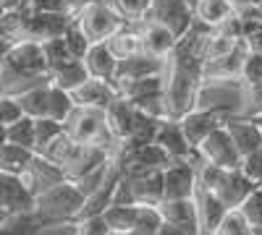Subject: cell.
I'll return each mask as SVG.
<instances>
[{
    "mask_svg": "<svg viewBox=\"0 0 262 235\" xmlns=\"http://www.w3.org/2000/svg\"><path fill=\"white\" fill-rule=\"evenodd\" d=\"M84 204V194L74 186V180H60L50 186L48 191L34 196V217L39 220L42 227L53 225H71Z\"/></svg>",
    "mask_w": 262,
    "mask_h": 235,
    "instance_id": "obj_1",
    "label": "cell"
},
{
    "mask_svg": "<svg viewBox=\"0 0 262 235\" xmlns=\"http://www.w3.org/2000/svg\"><path fill=\"white\" fill-rule=\"evenodd\" d=\"M63 131L69 134L76 144H95V146H102L107 149L111 154H116V149L121 146L111 131L105 125V113L102 110H95V108H76L71 115L63 120Z\"/></svg>",
    "mask_w": 262,
    "mask_h": 235,
    "instance_id": "obj_2",
    "label": "cell"
},
{
    "mask_svg": "<svg viewBox=\"0 0 262 235\" xmlns=\"http://www.w3.org/2000/svg\"><path fill=\"white\" fill-rule=\"evenodd\" d=\"M74 21L79 24V29L86 34L90 42H105L113 32H118L126 24L123 16L113 8L111 0H92Z\"/></svg>",
    "mask_w": 262,
    "mask_h": 235,
    "instance_id": "obj_3",
    "label": "cell"
},
{
    "mask_svg": "<svg viewBox=\"0 0 262 235\" xmlns=\"http://www.w3.org/2000/svg\"><path fill=\"white\" fill-rule=\"evenodd\" d=\"M194 152L202 162H210L215 167H223V170L242 167V154H238V149L233 146V141H231V136L223 125H217Z\"/></svg>",
    "mask_w": 262,
    "mask_h": 235,
    "instance_id": "obj_4",
    "label": "cell"
},
{
    "mask_svg": "<svg viewBox=\"0 0 262 235\" xmlns=\"http://www.w3.org/2000/svg\"><path fill=\"white\" fill-rule=\"evenodd\" d=\"M196 188L194 152L186 160H173L163 170V199H191Z\"/></svg>",
    "mask_w": 262,
    "mask_h": 235,
    "instance_id": "obj_5",
    "label": "cell"
},
{
    "mask_svg": "<svg viewBox=\"0 0 262 235\" xmlns=\"http://www.w3.org/2000/svg\"><path fill=\"white\" fill-rule=\"evenodd\" d=\"M147 16L160 21L176 37H184L194 24V11L189 6V0H152Z\"/></svg>",
    "mask_w": 262,
    "mask_h": 235,
    "instance_id": "obj_6",
    "label": "cell"
},
{
    "mask_svg": "<svg viewBox=\"0 0 262 235\" xmlns=\"http://www.w3.org/2000/svg\"><path fill=\"white\" fill-rule=\"evenodd\" d=\"M226 118L228 115H221L217 110H207V108H202V105H196V108H191L189 113H184L179 118V125H181V131H184L189 146L196 149L217 125H223Z\"/></svg>",
    "mask_w": 262,
    "mask_h": 235,
    "instance_id": "obj_7",
    "label": "cell"
},
{
    "mask_svg": "<svg viewBox=\"0 0 262 235\" xmlns=\"http://www.w3.org/2000/svg\"><path fill=\"white\" fill-rule=\"evenodd\" d=\"M247 47L244 42L221 58H212L202 63V81L205 84H226V81H238L242 79V68H244V58H247Z\"/></svg>",
    "mask_w": 262,
    "mask_h": 235,
    "instance_id": "obj_8",
    "label": "cell"
},
{
    "mask_svg": "<svg viewBox=\"0 0 262 235\" xmlns=\"http://www.w3.org/2000/svg\"><path fill=\"white\" fill-rule=\"evenodd\" d=\"M254 180L244 173L242 167H233V170H223L221 178H217L212 194L223 201L226 209H238L242 206V201L254 191Z\"/></svg>",
    "mask_w": 262,
    "mask_h": 235,
    "instance_id": "obj_9",
    "label": "cell"
},
{
    "mask_svg": "<svg viewBox=\"0 0 262 235\" xmlns=\"http://www.w3.org/2000/svg\"><path fill=\"white\" fill-rule=\"evenodd\" d=\"M71 21L74 18L69 13H63V11H37V13H29L27 24H24V39L45 42V39H53V37H63Z\"/></svg>",
    "mask_w": 262,
    "mask_h": 235,
    "instance_id": "obj_10",
    "label": "cell"
},
{
    "mask_svg": "<svg viewBox=\"0 0 262 235\" xmlns=\"http://www.w3.org/2000/svg\"><path fill=\"white\" fill-rule=\"evenodd\" d=\"M111 157H113V154L107 152V149H102V146H95V144H74L71 154L66 157V162H63L60 167H63L66 180H76V178H81L84 173H90V170L105 165Z\"/></svg>",
    "mask_w": 262,
    "mask_h": 235,
    "instance_id": "obj_11",
    "label": "cell"
},
{
    "mask_svg": "<svg viewBox=\"0 0 262 235\" xmlns=\"http://www.w3.org/2000/svg\"><path fill=\"white\" fill-rule=\"evenodd\" d=\"M139 37H142V53H147L152 58H160V60H168L173 47H176V42H179V37L168 27H163L160 21L149 18V16L144 21H139Z\"/></svg>",
    "mask_w": 262,
    "mask_h": 235,
    "instance_id": "obj_12",
    "label": "cell"
},
{
    "mask_svg": "<svg viewBox=\"0 0 262 235\" xmlns=\"http://www.w3.org/2000/svg\"><path fill=\"white\" fill-rule=\"evenodd\" d=\"M0 206H3L8 215L32 212V206H34V194L27 188V183L21 180V175L0 170Z\"/></svg>",
    "mask_w": 262,
    "mask_h": 235,
    "instance_id": "obj_13",
    "label": "cell"
},
{
    "mask_svg": "<svg viewBox=\"0 0 262 235\" xmlns=\"http://www.w3.org/2000/svg\"><path fill=\"white\" fill-rule=\"evenodd\" d=\"M121 173L128 180L134 204H152V206H158L163 201V170H137V173L121 170Z\"/></svg>",
    "mask_w": 262,
    "mask_h": 235,
    "instance_id": "obj_14",
    "label": "cell"
},
{
    "mask_svg": "<svg viewBox=\"0 0 262 235\" xmlns=\"http://www.w3.org/2000/svg\"><path fill=\"white\" fill-rule=\"evenodd\" d=\"M21 180H24L27 188L37 196V194H42V191H48L50 186L66 180V175H63L60 165H55V162H50V160H45L42 154L34 152L29 165L24 167V173H21Z\"/></svg>",
    "mask_w": 262,
    "mask_h": 235,
    "instance_id": "obj_15",
    "label": "cell"
},
{
    "mask_svg": "<svg viewBox=\"0 0 262 235\" xmlns=\"http://www.w3.org/2000/svg\"><path fill=\"white\" fill-rule=\"evenodd\" d=\"M191 199H194V212H196V232H200V235H212L217 222L223 220V215L228 209L223 206V201L217 199L212 191L200 188V186L194 188Z\"/></svg>",
    "mask_w": 262,
    "mask_h": 235,
    "instance_id": "obj_16",
    "label": "cell"
},
{
    "mask_svg": "<svg viewBox=\"0 0 262 235\" xmlns=\"http://www.w3.org/2000/svg\"><path fill=\"white\" fill-rule=\"evenodd\" d=\"M223 128L228 131L233 146L238 149V154H242V160L247 154H252L254 149L262 144V128L257 125V120L252 115H242V118H236V115H228L223 120Z\"/></svg>",
    "mask_w": 262,
    "mask_h": 235,
    "instance_id": "obj_17",
    "label": "cell"
},
{
    "mask_svg": "<svg viewBox=\"0 0 262 235\" xmlns=\"http://www.w3.org/2000/svg\"><path fill=\"white\" fill-rule=\"evenodd\" d=\"M74 97V105L76 108H95V110H105L116 97H118V89L113 81H102V79H86L81 87H76L71 92Z\"/></svg>",
    "mask_w": 262,
    "mask_h": 235,
    "instance_id": "obj_18",
    "label": "cell"
},
{
    "mask_svg": "<svg viewBox=\"0 0 262 235\" xmlns=\"http://www.w3.org/2000/svg\"><path fill=\"white\" fill-rule=\"evenodd\" d=\"M163 71H165V60L152 58L147 53H137V55H131V58L118 60L113 84L118 87V84L137 81V79H144V76H155V73H163Z\"/></svg>",
    "mask_w": 262,
    "mask_h": 235,
    "instance_id": "obj_19",
    "label": "cell"
},
{
    "mask_svg": "<svg viewBox=\"0 0 262 235\" xmlns=\"http://www.w3.org/2000/svg\"><path fill=\"white\" fill-rule=\"evenodd\" d=\"M152 141H155L170 160H186L194 152V149L189 146V141H186V136H184V131H181L179 120H173V118H163L160 120Z\"/></svg>",
    "mask_w": 262,
    "mask_h": 235,
    "instance_id": "obj_20",
    "label": "cell"
},
{
    "mask_svg": "<svg viewBox=\"0 0 262 235\" xmlns=\"http://www.w3.org/2000/svg\"><path fill=\"white\" fill-rule=\"evenodd\" d=\"M244 84V97L249 102L247 115H254L262 110V55L259 53H247L244 58V68H242V79Z\"/></svg>",
    "mask_w": 262,
    "mask_h": 235,
    "instance_id": "obj_21",
    "label": "cell"
},
{
    "mask_svg": "<svg viewBox=\"0 0 262 235\" xmlns=\"http://www.w3.org/2000/svg\"><path fill=\"white\" fill-rule=\"evenodd\" d=\"M102 113H105V125H107V131H111V136L118 144L126 141L128 134H131V125H134V115H137L134 105H131L126 97L118 94Z\"/></svg>",
    "mask_w": 262,
    "mask_h": 235,
    "instance_id": "obj_22",
    "label": "cell"
},
{
    "mask_svg": "<svg viewBox=\"0 0 262 235\" xmlns=\"http://www.w3.org/2000/svg\"><path fill=\"white\" fill-rule=\"evenodd\" d=\"M84 66H86V73L92 79H102V81H113L116 76V66H118V58L111 53V47L105 42H92L86 55L81 58Z\"/></svg>",
    "mask_w": 262,
    "mask_h": 235,
    "instance_id": "obj_23",
    "label": "cell"
},
{
    "mask_svg": "<svg viewBox=\"0 0 262 235\" xmlns=\"http://www.w3.org/2000/svg\"><path fill=\"white\" fill-rule=\"evenodd\" d=\"M191 11H194V21H200L210 29H217L226 18L236 13V6L233 0H196Z\"/></svg>",
    "mask_w": 262,
    "mask_h": 235,
    "instance_id": "obj_24",
    "label": "cell"
},
{
    "mask_svg": "<svg viewBox=\"0 0 262 235\" xmlns=\"http://www.w3.org/2000/svg\"><path fill=\"white\" fill-rule=\"evenodd\" d=\"M158 209H160V217H163V222L196 230L194 199H163V201L158 204Z\"/></svg>",
    "mask_w": 262,
    "mask_h": 235,
    "instance_id": "obj_25",
    "label": "cell"
},
{
    "mask_svg": "<svg viewBox=\"0 0 262 235\" xmlns=\"http://www.w3.org/2000/svg\"><path fill=\"white\" fill-rule=\"evenodd\" d=\"M105 45L111 47V53H113L118 60L137 55V53H142V37H139V29H134L131 24H123L118 32H113L111 37L105 39Z\"/></svg>",
    "mask_w": 262,
    "mask_h": 235,
    "instance_id": "obj_26",
    "label": "cell"
},
{
    "mask_svg": "<svg viewBox=\"0 0 262 235\" xmlns=\"http://www.w3.org/2000/svg\"><path fill=\"white\" fill-rule=\"evenodd\" d=\"M102 220L111 235H131L137 220V204H111L102 212Z\"/></svg>",
    "mask_w": 262,
    "mask_h": 235,
    "instance_id": "obj_27",
    "label": "cell"
},
{
    "mask_svg": "<svg viewBox=\"0 0 262 235\" xmlns=\"http://www.w3.org/2000/svg\"><path fill=\"white\" fill-rule=\"evenodd\" d=\"M86 79H90V73H86L84 60H76V58L50 71V84H55L58 89H66V92H74Z\"/></svg>",
    "mask_w": 262,
    "mask_h": 235,
    "instance_id": "obj_28",
    "label": "cell"
},
{
    "mask_svg": "<svg viewBox=\"0 0 262 235\" xmlns=\"http://www.w3.org/2000/svg\"><path fill=\"white\" fill-rule=\"evenodd\" d=\"M48 97H50V81H42V84H37V87L21 92L16 99L21 105V110H24V115L45 118L48 115Z\"/></svg>",
    "mask_w": 262,
    "mask_h": 235,
    "instance_id": "obj_29",
    "label": "cell"
},
{
    "mask_svg": "<svg viewBox=\"0 0 262 235\" xmlns=\"http://www.w3.org/2000/svg\"><path fill=\"white\" fill-rule=\"evenodd\" d=\"M32 154L34 152L27 149V146H18V144H11V141L0 144V170L21 175V173H24V167L29 165Z\"/></svg>",
    "mask_w": 262,
    "mask_h": 235,
    "instance_id": "obj_30",
    "label": "cell"
},
{
    "mask_svg": "<svg viewBox=\"0 0 262 235\" xmlns=\"http://www.w3.org/2000/svg\"><path fill=\"white\" fill-rule=\"evenodd\" d=\"M45 230L34 217V212H18V215H8L0 222V235H37Z\"/></svg>",
    "mask_w": 262,
    "mask_h": 235,
    "instance_id": "obj_31",
    "label": "cell"
},
{
    "mask_svg": "<svg viewBox=\"0 0 262 235\" xmlns=\"http://www.w3.org/2000/svg\"><path fill=\"white\" fill-rule=\"evenodd\" d=\"M160 227H163L160 209L152 204H137V220H134L131 235H158Z\"/></svg>",
    "mask_w": 262,
    "mask_h": 235,
    "instance_id": "obj_32",
    "label": "cell"
},
{
    "mask_svg": "<svg viewBox=\"0 0 262 235\" xmlns=\"http://www.w3.org/2000/svg\"><path fill=\"white\" fill-rule=\"evenodd\" d=\"M71 110H74V97H71V92L58 89L55 84H50V97H48V115H45V118H53V120L63 123L66 118L71 115Z\"/></svg>",
    "mask_w": 262,
    "mask_h": 235,
    "instance_id": "obj_33",
    "label": "cell"
},
{
    "mask_svg": "<svg viewBox=\"0 0 262 235\" xmlns=\"http://www.w3.org/2000/svg\"><path fill=\"white\" fill-rule=\"evenodd\" d=\"M6 141L18 144V146H27V149L34 152V118L21 115L16 123L6 125Z\"/></svg>",
    "mask_w": 262,
    "mask_h": 235,
    "instance_id": "obj_34",
    "label": "cell"
},
{
    "mask_svg": "<svg viewBox=\"0 0 262 235\" xmlns=\"http://www.w3.org/2000/svg\"><path fill=\"white\" fill-rule=\"evenodd\" d=\"M212 235H254V227L244 220V215L238 209H228Z\"/></svg>",
    "mask_w": 262,
    "mask_h": 235,
    "instance_id": "obj_35",
    "label": "cell"
},
{
    "mask_svg": "<svg viewBox=\"0 0 262 235\" xmlns=\"http://www.w3.org/2000/svg\"><path fill=\"white\" fill-rule=\"evenodd\" d=\"M238 45L236 39L221 34L217 29H210L207 37H205V45H202V58L205 60H212V58H221V55H228L233 47Z\"/></svg>",
    "mask_w": 262,
    "mask_h": 235,
    "instance_id": "obj_36",
    "label": "cell"
},
{
    "mask_svg": "<svg viewBox=\"0 0 262 235\" xmlns=\"http://www.w3.org/2000/svg\"><path fill=\"white\" fill-rule=\"evenodd\" d=\"M113 8L123 16L126 24H139V21L147 18L152 0H111Z\"/></svg>",
    "mask_w": 262,
    "mask_h": 235,
    "instance_id": "obj_37",
    "label": "cell"
},
{
    "mask_svg": "<svg viewBox=\"0 0 262 235\" xmlns=\"http://www.w3.org/2000/svg\"><path fill=\"white\" fill-rule=\"evenodd\" d=\"M42 53H45V60H48V68H58L63 63L74 60V55L69 53V45H66L63 37H53V39H45L42 42Z\"/></svg>",
    "mask_w": 262,
    "mask_h": 235,
    "instance_id": "obj_38",
    "label": "cell"
},
{
    "mask_svg": "<svg viewBox=\"0 0 262 235\" xmlns=\"http://www.w3.org/2000/svg\"><path fill=\"white\" fill-rule=\"evenodd\" d=\"M58 134H63V123L53 118H34V152H42Z\"/></svg>",
    "mask_w": 262,
    "mask_h": 235,
    "instance_id": "obj_39",
    "label": "cell"
},
{
    "mask_svg": "<svg viewBox=\"0 0 262 235\" xmlns=\"http://www.w3.org/2000/svg\"><path fill=\"white\" fill-rule=\"evenodd\" d=\"M74 139L69 136V134H58L45 149H42V152H37V154H42V157H45V160H50V162H55V165H63L66 162V157H69L71 154V149H74ZM63 170V167H60Z\"/></svg>",
    "mask_w": 262,
    "mask_h": 235,
    "instance_id": "obj_40",
    "label": "cell"
},
{
    "mask_svg": "<svg viewBox=\"0 0 262 235\" xmlns=\"http://www.w3.org/2000/svg\"><path fill=\"white\" fill-rule=\"evenodd\" d=\"M111 160H113V157H111ZM111 160H107L105 165H100V167L90 170V173H84L81 178H76V180H74V186L81 191L84 196H90L92 191H97V188L105 183V178L111 175Z\"/></svg>",
    "mask_w": 262,
    "mask_h": 235,
    "instance_id": "obj_41",
    "label": "cell"
},
{
    "mask_svg": "<svg viewBox=\"0 0 262 235\" xmlns=\"http://www.w3.org/2000/svg\"><path fill=\"white\" fill-rule=\"evenodd\" d=\"M238 212L244 215V220L257 230L262 227V186H254V191L242 201V206H238Z\"/></svg>",
    "mask_w": 262,
    "mask_h": 235,
    "instance_id": "obj_42",
    "label": "cell"
},
{
    "mask_svg": "<svg viewBox=\"0 0 262 235\" xmlns=\"http://www.w3.org/2000/svg\"><path fill=\"white\" fill-rule=\"evenodd\" d=\"M63 39H66V45H69V53H71L76 60H81V58L86 55V50H90V45H92V42L86 39V34L79 29L76 21H71V24H69V29H66Z\"/></svg>",
    "mask_w": 262,
    "mask_h": 235,
    "instance_id": "obj_43",
    "label": "cell"
},
{
    "mask_svg": "<svg viewBox=\"0 0 262 235\" xmlns=\"http://www.w3.org/2000/svg\"><path fill=\"white\" fill-rule=\"evenodd\" d=\"M244 47L249 53H259L262 55V21H244Z\"/></svg>",
    "mask_w": 262,
    "mask_h": 235,
    "instance_id": "obj_44",
    "label": "cell"
},
{
    "mask_svg": "<svg viewBox=\"0 0 262 235\" xmlns=\"http://www.w3.org/2000/svg\"><path fill=\"white\" fill-rule=\"evenodd\" d=\"M24 110H21V105L16 97H8V94H0V125H11L16 123Z\"/></svg>",
    "mask_w": 262,
    "mask_h": 235,
    "instance_id": "obj_45",
    "label": "cell"
},
{
    "mask_svg": "<svg viewBox=\"0 0 262 235\" xmlns=\"http://www.w3.org/2000/svg\"><path fill=\"white\" fill-rule=\"evenodd\" d=\"M74 227H76V235H111V230H107V225H105L102 215L76 220V222H74Z\"/></svg>",
    "mask_w": 262,
    "mask_h": 235,
    "instance_id": "obj_46",
    "label": "cell"
},
{
    "mask_svg": "<svg viewBox=\"0 0 262 235\" xmlns=\"http://www.w3.org/2000/svg\"><path fill=\"white\" fill-rule=\"evenodd\" d=\"M242 170H244V173H247L257 186H262V144L254 149L252 154H247V157L242 160Z\"/></svg>",
    "mask_w": 262,
    "mask_h": 235,
    "instance_id": "obj_47",
    "label": "cell"
},
{
    "mask_svg": "<svg viewBox=\"0 0 262 235\" xmlns=\"http://www.w3.org/2000/svg\"><path fill=\"white\" fill-rule=\"evenodd\" d=\"M90 3H92V0H63V11L69 13L71 18H76V16H79L86 6H90Z\"/></svg>",
    "mask_w": 262,
    "mask_h": 235,
    "instance_id": "obj_48",
    "label": "cell"
},
{
    "mask_svg": "<svg viewBox=\"0 0 262 235\" xmlns=\"http://www.w3.org/2000/svg\"><path fill=\"white\" fill-rule=\"evenodd\" d=\"M158 235H200V232L191 230V227H179V225H168V222H163V227L158 230Z\"/></svg>",
    "mask_w": 262,
    "mask_h": 235,
    "instance_id": "obj_49",
    "label": "cell"
},
{
    "mask_svg": "<svg viewBox=\"0 0 262 235\" xmlns=\"http://www.w3.org/2000/svg\"><path fill=\"white\" fill-rule=\"evenodd\" d=\"M11 45H13V39L3 32V27H0V60H3L6 58V53L11 50Z\"/></svg>",
    "mask_w": 262,
    "mask_h": 235,
    "instance_id": "obj_50",
    "label": "cell"
},
{
    "mask_svg": "<svg viewBox=\"0 0 262 235\" xmlns=\"http://www.w3.org/2000/svg\"><path fill=\"white\" fill-rule=\"evenodd\" d=\"M252 118H254V120H257V125H259V128H262V110H259V113H254V115H252Z\"/></svg>",
    "mask_w": 262,
    "mask_h": 235,
    "instance_id": "obj_51",
    "label": "cell"
},
{
    "mask_svg": "<svg viewBox=\"0 0 262 235\" xmlns=\"http://www.w3.org/2000/svg\"><path fill=\"white\" fill-rule=\"evenodd\" d=\"M0 144H6V125H0Z\"/></svg>",
    "mask_w": 262,
    "mask_h": 235,
    "instance_id": "obj_52",
    "label": "cell"
},
{
    "mask_svg": "<svg viewBox=\"0 0 262 235\" xmlns=\"http://www.w3.org/2000/svg\"><path fill=\"white\" fill-rule=\"evenodd\" d=\"M6 217H8V212H6V209H3V206H0V222H3V220H6Z\"/></svg>",
    "mask_w": 262,
    "mask_h": 235,
    "instance_id": "obj_53",
    "label": "cell"
},
{
    "mask_svg": "<svg viewBox=\"0 0 262 235\" xmlns=\"http://www.w3.org/2000/svg\"><path fill=\"white\" fill-rule=\"evenodd\" d=\"M257 13H259V21H262V3L257 6Z\"/></svg>",
    "mask_w": 262,
    "mask_h": 235,
    "instance_id": "obj_54",
    "label": "cell"
},
{
    "mask_svg": "<svg viewBox=\"0 0 262 235\" xmlns=\"http://www.w3.org/2000/svg\"><path fill=\"white\" fill-rule=\"evenodd\" d=\"M3 13H6V6H3V3H0V16H3Z\"/></svg>",
    "mask_w": 262,
    "mask_h": 235,
    "instance_id": "obj_55",
    "label": "cell"
},
{
    "mask_svg": "<svg viewBox=\"0 0 262 235\" xmlns=\"http://www.w3.org/2000/svg\"><path fill=\"white\" fill-rule=\"evenodd\" d=\"M254 235H262V227H257V230H254Z\"/></svg>",
    "mask_w": 262,
    "mask_h": 235,
    "instance_id": "obj_56",
    "label": "cell"
}]
</instances>
